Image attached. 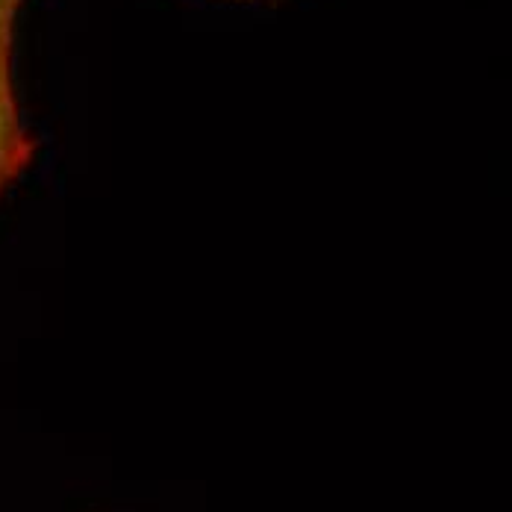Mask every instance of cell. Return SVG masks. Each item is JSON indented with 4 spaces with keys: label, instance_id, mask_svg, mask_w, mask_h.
I'll return each instance as SVG.
<instances>
[{
    "label": "cell",
    "instance_id": "1",
    "mask_svg": "<svg viewBox=\"0 0 512 512\" xmlns=\"http://www.w3.org/2000/svg\"><path fill=\"white\" fill-rule=\"evenodd\" d=\"M24 0H0V198L33 159V136L21 118L12 80L15 24Z\"/></svg>",
    "mask_w": 512,
    "mask_h": 512
}]
</instances>
